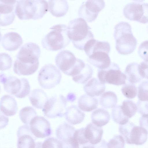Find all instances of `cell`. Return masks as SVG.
<instances>
[{
  "label": "cell",
  "instance_id": "1",
  "mask_svg": "<svg viewBox=\"0 0 148 148\" xmlns=\"http://www.w3.org/2000/svg\"><path fill=\"white\" fill-rule=\"evenodd\" d=\"M109 43L93 39L85 45L84 50L88 56L87 61L99 69H104L110 65L109 54L110 50Z\"/></svg>",
  "mask_w": 148,
  "mask_h": 148
},
{
  "label": "cell",
  "instance_id": "2",
  "mask_svg": "<svg viewBox=\"0 0 148 148\" xmlns=\"http://www.w3.org/2000/svg\"><path fill=\"white\" fill-rule=\"evenodd\" d=\"M114 34L115 48L120 54L127 55L135 49L137 41L132 34V27L128 22L121 21L115 26Z\"/></svg>",
  "mask_w": 148,
  "mask_h": 148
},
{
  "label": "cell",
  "instance_id": "3",
  "mask_svg": "<svg viewBox=\"0 0 148 148\" xmlns=\"http://www.w3.org/2000/svg\"><path fill=\"white\" fill-rule=\"evenodd\" d=\"M68 35L74 46L77 49L84 50L86 44L94 39L90 27L86 21L81 18L70 21L67 26Z\"/></svg>",
  "mask_w": 148,
  "mask_h": 148
},
{
  "label": "cell",
  "instance_id": "4",
  "mask_svg": "<svg viewBox=\"0 0 148 148\" xmlns=\"http://www.w3.org/2000/svg\"><path fill=\"white\" fill-rule=\"evenodd\" d=\"M48 10L45 0H16L15 14L21 20H37L42 18Z\"/></svg>",
  "mask_w": 148,
  "mask_h": 148
},
{
  "label": "cell",
  "instance_id": "5",
  "mask_svg": "<svg viewBox=\"0 0 148 148\" xmlns=\"http://www.w3.org/2000/svg\"><path fill=\"white\" fill-rule=\"evenodd\" d=\"M50 31L42 38L41 41L43 48L47 50L56 51L66 47L71 40L68 35V27L65 24L52 26Z\"/></svg>",
  "mask_w": 148,
  "mask_h": 148
},
{
  "label": "cell",
  "instance_id": "6",
  "mask_svg": "<svg viewBox=\"0 0 148 148\" xmlns=\"http://www.w3.org/2000/svg\"><path fill=\"white\" fill-rule=\"evenodd\" d=\"M55 62L58 68L65 74L72 76L79 74L86 64L76 58L74 54L67 50L60 51L56 56Z\"/></svg>",
  "mask_w": 148,
  "mask_h": 148
},
{
  "label": "cell",
  "instance_id": "7",
  "mask_svg": "<svg viewBox=\"0 0 148 148\" xmlns=\"http://www.w3.org/2000/svg\"><path fill=\"white\" fill-rule=\"evenodd\" d=\"M0 81L5 91L18 98H24L30 92V86L26 78L19 79L13 76L7 77L2 74L1 75Z\"/></svg>",
  "mask_w": 148,
  "mask_h": 148
},
{
  "label": "cell",
  "instance_id": "8",
  "mask_svg": "<svg viewBox=\"0 0 148 148\" xmlns=\"http://www.w3.org/2000/svg\"><path fill=\"white\" fill-rule=\"evenodd\" d=\"M119 130L127 144L141 145L147 140V131L142 127L136 126L130 121L125 124L120 125Z\"/></svg>",
  "mask_w": 148,
  "mask_h": 148
},
{
  "label": "cell",
  "instance_id": "9",
  "mask_svg": "<svg viewBox=\"0 0 148 148\" xmlns=\"http://www.w3.org/2000/svg\"><path fill=\"white\" fill-rule=\"evenodd\" d=\"M144 1L135 0L125 5L123 9V14L127 19L138 22H148V3Z\"/></svg>",
  "mask_w": 148,
  "mask_h": 148
},
{
  "label": "cell",
  "instance_id": "10",
  "mask_svg": "<svg viewBox=\"0 0 148 148\" xmlns=\"http://www.w3.org/2000/svg\"><path fill=\"white\" fill-rule=\"evenodd\" d=\"M62 75L59 70L54 65L47 64L40 69L38 75V81L43 88H53L59 84L61 79Z\"/></svg>",
  "mask_w": 148,
  "mask_h": 148
},
{
  "label": "cell",
  "instance_id": "11",
  "mask_svg": "<svg viewBox=\"0 0 148 148\" xmlns=\"http://www.w3.org/2000/svg\"><path fill=\"white\" fill-rule=\"evenodd\" d=\"M97 76L99 81L103 84L108 83L117 86L125 84L127 79L119 65L114 62L111 63L109 66L106 69H99Z\"/></svg>",
  "mask_w": 148,
  "mask_h": 148
},
{
  "label": "cell",
  "instance_id": "12",
  "mask_svg": "<svg viewBox=\"0 0 148 148\" xmlns=\"http://www.w3.org/2000/svg\"><path fill=\"white\" fill-rule=\"evenodd\" d=\"M66 105V100L62 95L53 96L48 99L42 112L48 118L62 117L64 115Z\"/></svg>",
  "mask_w": 148,
  "mask_h": 148
},
{
  "label": "cell",
  "instance_id": "13",
  "mask_svg": "<svg viewBox=\"0 0 148 148\" xmlns=\"http://www.w3.org/2000/svg\"><path fill=\"white\" fill-rule=\"evenodd\" d=\"M14 64V73L19 75H32L37 70L39 64L38 58L28 56L16 55Z\"/></svg>",
  "mask_w": 148,
  "mask_h": 148
},
{
  "label": "cell",
  "instance_id": "14",
  "mask_svg": "<svg viewBox=\"0 0 148 148\" xmlns=\"http://www.w3.org/2000/svg\"><path fill=\"white\" fill-rule=\"evenodd\" d=\"M105 5L103 0H88L83 2L78 10V16L88 22L94 21Z\"/></svg>",
  "mask_w": 148,
  "mask_h": 148
},
{
  "label": "cell",
  "instance_id": "15",
  "mask_svg": "<svg viewBox=\"0 0 148 148\" xmlns=\"http://www.w3.org/2000/svg\"><path fill=\"white\" fill-rule=\"evenodd\" d=\"M29 125L32 133L36 138H45L51 134L50 123L43 116L35 117L31 120Z\"/></svg>",
  "mask_w": 148,
  "mask_h": 148
},
{
  "label": "cell",
  "instance_id": "16",
  "mask_svg": "<svg viewBox=\"0 0 148 148\" xmlns=\"http://www.w3.org/2000/svg\"><path fill=\"white\" fill-rule=\"evenodd\" d=\"M16 1L0 0V25L5 26L13 22Z\"/></svg>",
  "mask_w": 148,
  "mask_h": 148
},
{
  "label": "cell",
  "instance_id": "17",
  "mask_svg": "<svg viewBox=\"0 0 148 148\" xmlns=\"http://www.w3.org/2000/svg\"><path fill=\"white\" fill-rule=\"evenodd\" d=\"M17 148H35L36 137L28 125L20 127L17 132Z\"/></svg>",
  "mask_w": 148,
  "mask_h": 148
},
{
  "label": "cell",
  "instance_id": "18",
  "mask_svg": "<svg viewBox=\"0 0 148 148\" xmlns=\"http://www.w3.org/2000/svg\"><path fill=\"white\" fill-rule=\"evenodd\" d=\"M1 45L6 50L13 51L16 50L22 45L23 39L18 33L10 32L5 34L1 40Z\"/></svg>",
  "mask_w": 148,
  "mask_h": 148
},
{
  "label": "cell",
  "instance_id": "19",
  "mask_svg": "<svg viewBox=\"0 0 148 148\" xmlns=\"http://www.w3.org/2000/svg\"><path fill=\"white\" fill-rule=\"evenodd\" d=\"M18 110V106L15 99L9 95L3 96L1 99L0 111L7 116L14 115Z\"/></svg>",
  "mask_w": 148,
  "mask_h": 148
},
{
  "label": "cell",
  "instance_id": "20",
  "mask_svg": "<svg viewBox=\"0 0 148 148\" xmlns=\"http://www.w3.org/2000/svg\"><path fill=\"white\" fill-rule=\"evenodd\" d=\"M103 131L101 127L90 123L84 128V134L86 138L92 144L95 145L101 140Z\"/></svg>",
  "mask_w": 148,
  "mask_h": 148
},
{
  "label": "cell",
  "instance_id": "21",
  "mask_svg": "<svg viewBox=\"0 0 148 148\" xmlns=\"http://www.w3.org/2000/svg\"><path fill=\"white\" fill-rule=\"evenodd\" d=\"M48 10L53 16L61 17L65 15L68 10L69 5L66 0H49Z\"/></svg>",
  "mask_w": 148,
  "mask_h": 148
},
{
  "label": "cell",
  "instance_id": "22",
  "mask_svg": "<svg viewBox=\"0 0 148 148\" xmlns=\"http://www.w3.org/2000/svg\"><path fill=\"white\" fill-rule=\"evenodd\" d=\"M105 84L95 78L90 79L83 87L84 90L87 95L92 97L100 95L105 91Z\"/></svg>",
  "mask_w": 148,
  "mask_h": 148
},
{
  "label": "cell",
  "instance_id": "23",
  "mask_svg": "<svg viewBox=\"0 0 148 148\" xmlns=\"http://www.w3.org/2000/svg\"><path fill=\"white\" fill-rule=\"evenodd\" d=\"M64 115L66 121L70 124L74 125L82 122L85 116L84 113L75 105L68 107L66 110Z\"/></svg>",
  "mask_w": 148,
  "mask_h": 148
},
{
  "label": "cell",
  "instance_id": "24",
  "mask_svg": "<svg viewBox=\"0 0 148 148\" xmlns=\"http://www.w3.org/2000/svg\"><path fill=\"white\" fill-rule=\"evenodd\" d=\"M32 105L36 108L42 109L48 100L46 93L42 89H36L32 90L29 96Z\"/></svg>",
  "mask_w": 148,
  "mask_h": 148
},
{
  "label": "cell",
  "instance_id": "25",
  "mask_svg": "<svg viewBox=\"0 0 148 148\" xmlns=\"http://www.w3.org/2000/svg\"><path fill=\"white\" fill-rule=\"evenodd\" d=\"M75 130L73 126L64 123L60 125L56 129V135L61 143L65 142L73 137Z\"/></svg>",
  "mask_w": 148,
  "mask_h": 148
},
{
  "label": "cell",
  "instance_id": "26",
  "mask_svg": "<svg viewBox=\"0 0 148 148\" xmlns=\"http://www.w3.org/2000/svg\"><path fill=\"white\" fill-rule=\"evenodd\" d=\"M110 116L109 112L103 108H99L92 113L91 119L92 123L95 125L101 127L109 122Z\"/></svg>",
  "mask_w": 148,
  "mask_h": 148
},
{
  "label": "cell",
  "instance_id": "27",
  "mask_svg": "<svg viewBox=\"0 0 148 148\" xmlns=\"http://www.w3.org/2000/svg\"><path fill=\"white\" fill-rule=\"evenodd\" d=\"M78 104L79 108L82 111L89 112L97 108L98 101L95 97L84 94L79 98Z\"/></svg>",
  "mask_w": 148,
  "mask_h": 148
},
{
  "label": "cell",
  "instance_id": "28",
  "mask_svg": "<svg viewBox=\"0 0 148 148\" xmlns=\"http://www.w3.org/2000/svg\"><path fill=\"white\" fill-rule=\"evenodd\" d=\"M138 65L136 63H131L128 64L126 67L125 74L127 79L131 83H137L143 79L139 72Z\"/></svg>",
  "mask_w": 148,
  "mask_h": 148
},
{
  "label": "cell",
  "instance_id": "29",
  "mask_svg": "<svg viewBox=\"0 0 148 148\" xmlns=\"http://www.w3.org/2000/svg\"><path fill=\"white\" fill-rule=\"evenodd\" d=\"M117 102V96L114 92L108 91L103 93L99 100L100 105L106 109L114 108Z\"/></svg>",
  "mask_w": 148,
  "mask_h": 148
},
{
  "label": "cell",
  "instance_id": "30",
  "mask_svg": "<svg viewBox=\"0 0 148 148\" xmlns=\"http://www.w3.org/2000/svg\"><path fill=\"white\" fill-rule=\"evenodd\" d=\"M93 69L89 64H86L84 68L77 75L72 77V79L75 82L80 84L86 83L92 77Z\"/></svg>",
  "mask_w": 148,
  "mask_h": 148
},
{
  "label": "cell",
  "instance_id": "31",
  "mask_svg": "<svg viewBox=\"0 0 148 148\" xmlns=\"http://www.w3.org/2000/svg\"><path fill=\"white\" fill-rule=\"evenodd\" d=\"M37 116L35 110L32 107L26 106L19 112V116L21 121L26 125H29L31 120Z\"/></svg>",
  "mask_w": 148,
  "mask_h": 148
},
{
  "label": "cell",
  "instance_id": "32",
  "mask_svg": "<svg viewBox=\"0 0 148 148\" xmlns=\"http://www.w3.org/2000/svg\"><path fill=\"white\" fill-rule=\"evenodd\" d=\"M111 114L114 122L120 125L125 124L129 121V118L123 114L121 106L118 105L114 107L112 110Z\"/></svg>",
  "mask_w": 148,
  "mask_h": 148
},
{
  "label": "cell",
  "instance_id": "33",
  "mask_svg": "<svg viewBox=\"0 0 148 148\" xmlns=\"http://www.w3.org/2000/svg\"><path fill=\"white\" fill-rule=\"evenodd\" d=\"M121 107L124 115L128 118L133 116L137 110L136 104L130 100H126L123 101Z\"/></svg>",
  "mask_w": 148,
  "mask_h": 148
},
{
  "label": "cell",
  "instance_id": "34",
  "mask_svg": "<svg viewBox=\"0 0 148 148\" xmlns=\"http://www.w3.org/2000/svg\"><path fill=\"white\" fill-rule=\"evenodd\" d=\"M121 91L125 97L130 99L134 98L137 94V89L136 86L132 83L125 84L122 87Z\"/></svg>",
  "mask_w": 148,
  "mask_h": 148
},
{
  "label": "cell",
  "instance_id": "35",
  "mask_svg": "<svg viewBox=\"0 0 148 148\" xmlns=\"http://www.w3.org/2000/svg\"><path fill=\"white\" fill-rule=\"evenodd\" d=\"M138 97L142 101H148V81L141 82L138 87Z\"/></svg>",
  "mask_w": 148,
  "mask_h": 148
},
{
  "label": "cell",
  "instance_id": "36",
  "mask_svg": "<svg viewBox=\"0 0 148 148\" xmlns=\"http://www.w3.org/2000/svg\"><path fill=\"white\" fill-rule=\"evenodd\" d=\"M125 144V140L121 135L114 136L107 143L108 148H123Z\"/></svg>",
  "mask_w": 148,
  "mask_h": 148
},
{
  "label": "cell",
  "instance_id": "37",
  "mask_svg": "<svg viewBox=\"0 0 148 148\" xmlns=\"http://www.w3.org/2000/svg\"><path fill=\"white\" fill-rule=\"evenodd\" d=\"M11 57L7 53H0V70L3 71L10 68L12 64Z\"/></svg>",
  "mask_w": 148,
  "mask_h": 148
},
{
  "label": "cell",
  "instance_id": "38",
  "mask_svg": "<svg viewBox=\"0 0 148 148\" xmlns=\"http://www.w3.org/2000/svg\"><path fill=\"white\" fill-rule=\"evenodd\" d=\"M42 148H62V144L58 139L49 137L42 143Z\"/></svg>",
  "mask_w": 148,
  "mask_h": 148
},
{
  "label": "cell",
  "instance_id": "39",
  "mask_svg": "<svg viewBox=\"0 0 148 148\" xmlns=\"http://www.w3.org/2000/svg\"><path fill=\"white\" fill-rule=\"evenodd\" d=\"M138 53L144 61L148 62V40L142 42L140 45Z\"/></svg>",
  "mask_w": 148,
  "mask_h": 148
},
{
  "label": "cell",
  "instance_id": "40",
  "mask_svg": "<svg viewBox=\"0 0 148 148\" xmlns=\"http://www.w3.org/2000/svg\"><path fill=\"white\" fill-rule=\"evenodd\" d=\"M84 128H81L75 130L73 137L77 141L79 145H82L89 143L85 138L84 134Z\"/></svg>",
  "mask_w": 148,
  "mask_h": 148
},
{
  "label": "cell",
  "instance_id": "41",
  "mask_svg": "<svg viewBox=\"0 0 148 148\" xmlns=\"http://www.w3.org/2000/svg\"><path fill=\"white\" fill-rule=\"evenodd\" d=\"M137 110L141 114H148V101H142L139 100L137 103Z\"/></svg>",
  "mask_w": 148,
  "mask_h": 148
},
{
  "label": "cell",
  "instance_id": "42",
  "mask_svg": "<svg viewBox=\"0 0 148 148\" xmlns=\"http://www.w3.org/2000/svg\"><path fill=\"white\" fill-rule=\"evenodd\" d=\"M139 72L143 78L148 79V62L143 61L138 65Z\"/></svg>",
  "mask_w": 148,
  "mask_h": 148
},
{
  "label": "cell",
  "instance_id": "43",
  "mask_svg": "<svg viewBox=\"0 0 148 148\" xmlns=\"http://www.w3.org/2000/svg\"><path fill=\"white\" fill-rule=\"evenodd\" d=\"M139 122L140 126L148 132V114L142 115L139 119Z\"/></svg>",
  "mask_w": 148,
  "mask_h": 148
},
{
  "label": "cell",
  "instance_id": "44",
  "mask_svg": "<svg viewBox=\"0 0 148 148\" xmlns=\"http://www.w3.org/2000/svg\"><path fill=\"white\" fill-rule=\"evenodd\" d=\"M94 148H108L107 143L104 140H103L99 143L94 145Z\"/></svg>",
  "mask_w": 148,
  "mask_h": 148
},
{
  "label": "cell",
  "instance_id": "45",
  "mask_svg": "<svg viewBox=\"0 0 148 148\" xmlns=\"http://www.w3.org/2000/svg\"><path fill=\"white\" fill-rule=\"evenodd\" d=\"M79 148H94V145L90 143L82 145H79Z\"/></svg>",
  "mask_w": 148,
  "mask_h": 148
},
{
  "label": "cell",
  "instance_id": "46",
  "mask_svg": "<svg viewBox=\"0 0 148 148\" xmlns=\"http://www.w3.org/2000/svg\"><path fill=\"white\" fill-rule=\"evenodd\" d=\"M35 148H42V143L39 142H36Z\"/></svg>",
  "mask_w": 148,
  "mask_h": 148
}]
</instances>
